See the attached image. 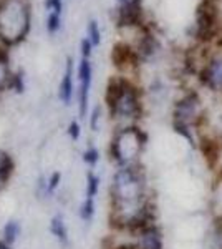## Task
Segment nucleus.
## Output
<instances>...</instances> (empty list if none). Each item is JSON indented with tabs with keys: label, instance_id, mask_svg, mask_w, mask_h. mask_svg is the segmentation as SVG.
<instances>
[{
	"label": "nucleus",
	"instance_id": "nucleus-16",
	"mask_svg": "<svg viewBox=\"0 0 222 249\" xmlns=\"http://www.w3.org/2000/svg\"><path fill=\"white\" fill-rule=\"evenodd\" d=\"M20 236V223L17 219H9L2 228V241H5L7 244L14 246L15 241Z\"/></svg>",
	"mask_w": 222,
	"mask_h": 249
},
{
	"label": "nucleus",
	"instance_id": "nucleus-29",
	"mask_svg": "<svg viewBox=\"0 0 222 249\" xmlns=\"http://www.w3.org/2000/svg\"><path fill=\"white\" fill-rule=\"evenodd\" d=\"M0 63H9V53L2 47H0Z\"/></svg>",
	"mask_w": 222,
	"mask_h": 249
},
{
	"label": "nucleus",
	"instance_id": "nucleus-31",
	"mask_svg": "<svg viewBox=\"0 0 222 249\" xmlns=\"http://www.w3.org/2000/svg\"><path fill=\"white\" fill-rule=\"evenodd\" d=\"M128 2H131V0H118L120 5H124V3H128Z\"/></svg>",
	"mask_w": 222,
	"mask_h": 249
},
{
	"label": "nucleus",
	"instance_id": "nucleus-14",
	"mask_svg": "<svg viewBox=\"0 0 222 249\" xmlns=\"http://www.w3.org/2000/svg\"><path fill=\"white\" fill-rule=\"evenodd\" d=\"M15 173V160L5 150H0V191L7 188Z\"/></svg>",
	"mask_w": 222,
	"mask_h": 249
},
{
	"label": "nucleus",
	"instance_id": "nucleus-12",
	"mask_svg": "<svg viewBox=\"0 0 222 249\" xmlns=\"http://www.w3.org/2000/svg\"><path fill=\"white\" fill-rule=\"evenodd\" d=\"M135 50L139 57V62H149V60H154L157 57V53L161 52V43H159V40L144 27V35L139 38L138 47H136Z\"/></svg>",
	"mask_w": 222,
	"mask_h": 249
},
{
	"label": "nucleus",
	"instance_id": "nucleus-25",
	"mask_svg": "<svg viewBox=\"0 0 222 249\" xmlns=\"http://www.w3.org/2000/svg\"><path fill=\"white\" fill-rule=\"evenodd\" d=\"M47 29H48V32L50 34H55L56 30L60 29V15L58 14H51L50 17H48V20H47Z\"/></svg>",
	"mask_w": 222,
	"mask_h": 249
},
{
	"label": "nucleus",
	"instance_id": "nucleus-3",
	"mask_svg": "<svg viewBox=\"0 0 222 249\" xmlns=\"http://www.w3.org/2000/svg\"><path fill=\"white\" fill-rule=\"evenodd\" d=\"M205 108L203 96L196 90H188L174 102L171 111V124L181 138H184L191 146L199 143L197 133L201 124L205 122Z\"/></svg>",
	"mask_w": 222,
	"mask_h": 249
},
{
	"label": "nucleus",
	"instance_id": "nucleus-28",
	"mask_svg": "<svg viewBox=\"0 0 222 249\" xmlns=\"http://www.w3.org/2000/svg\"><path fill=\"white\" fill-rule=\"evenodd\" d=\"M45 9H53L55 14H62V0H45Z\"/></svg>",
	"mask_w": 222,
	"mask_h": 249
},
{
	"label": "nucleus",
	"instance_id": "nucleus-8",
	"mask_svg": "<svg viewBox=\"0 0 222 249\" xmlns=\"http://www.w3.org/2000/svg\"><path fill=\"white\" fill-rule=\"evenodd\" d=\"M131 236V244L135 249H166L163 228L156 223L146 224L141 230L135 231Z\"/></svg>",
	"mask_w": 222,
	"mask_h": 249
},
{
	"label": "nucleus",
	"instance_id": "nucleus-19",
	"mask_svg": "<svg viewBox=\"0 0 222 249\" xmlns=\"http://www.w3.org/2000/svg\"><path fill=\"white\" fill-rule=\"evenodd\" d=\"M83 163H86L90 168H95L96 164H98L100 161V151L96 146H93V144H90V146L86 148V150L83 151Z\"/></svg>",
	"mask_w": 222,
	"mask_h": 249
},
{
	"label": "nucleus",
	"instance_id": "nucleus-9",
	"mask_svg": "<svg viewBox=\"0 0 222 249\" xmlns=\"http://www.w3.org/2000/svg\"><path fill=\"white\" fill-rule=\"evenodd\" d=\"M91 63L88 58H82L78 67V113L80 118H85L88 111V98H90V88H91Z\"/></svg>",
	"mask_w": 222,
	"mask_h": 249
},
{
	"label": "nucleus",
	"instance_id": "nucleus-27",
	"mask_svg": "<svg viewBox=\"0 0 222 249\" xmlns=\"http://www.w3.org/2000/svg\"><path fill=\"white\" fill-rule=\"evenodd\" d=\"M91 47H93V43L90 42V38H83L82 40V43H80V48H82V57L83 58H90Z\"/></svg>",
	"mask_w": 222,
	"mask_h": 249
},
{
	"label": "nucleus",
	"instance_id": "nucleus-22",
	"mask_svg": "<svg viewBox=\"0 0 222 249\" xmlns=\"http://www.w3.org/2000/svg\"><path fill=\"white\" fill-rule=\"evenodd\" d=\"M100 120H102V107L96 105L91 110V116H90V128H91V131H98Z\"/></svg>",
	"mask_w": 222,
	"mask_h": 249
},
{
	"label": "nucleus",
	"instance_id": "nucleus-18",
	"mask_svg": "<svg viewBox=\"0 0 222 249\" xmlns=\"http://www.w3.org/2000/svg\"><path fill=\"white\" fill-rule=\"evenodd\" d=\"M95 213H96V203H95V198H86L80 204V218L85 223H90V221L95 218Z\"/></svg>",
	"mask_w": 222,
	"mask_h": 249
},
{
	"label": "nucleus",
	"instance_id": "nucleus-21",
	"mask_svg": "<svg viewBox=\"0 0 222 249\" xmlns=\"http://www.w3.org/2000/svg\"><path fill=\"white\" fill-rule=\"evenodd\" d=\"M47 181H48V193H50V196H53L55 191L58 190L60 181H62V173H60V171H53L47 178Z\"/></svg>",
	"mask_w": 222,
	"mask_h": 249
},
{
	"label": "nucleus",
	"instance_id": "nucleus-20",
	"mask_svg": "<svg viewBox=\"0 0 222 249\" xmlns=\"http://www.w3.org/2000/svg\"><path fill=\"white\" fill-rule=\"evenodd\" d=\"M88 37H90V42L93 45H100V42H102V34H100L98 23H96L95 20H91V22L88 23Z\"/></svg>",
	"mask_w": 222,
	"mask_h": 249
},
{
	"label": "nucleus",
	"instance_id": "nucleus-10",
	"mask_svg": "<svg viewBox=\"0 0 222 249\" xmlns=\"http://www.w3.org/2000/svg\"><path fill=\"white\" fill-rule=\"evenodd\" d=\"M111 62H113V65L118 68V70L128 71V70H135V68H138L139 57L133 47H130L124 42H118L111 50Z\"/></svg>",
	"mask_w": 222,
	"mask_h": 249
},
{
	"label": "nucleus",
	"instance_id": "nucleus-6",
	"mask_svg": "<svg viewBox=\"0 0 222 249\" xmlns=\"http://www.w3.org/2000/svg\"><path fill=\"white\" fill-rule=\"evenodd\" d=\"M219 34V5L217 0H203L197 5L194 22V38L209 43Z\"/></svg>",
	"mask_w": 222,
	"mask_h": 249
},
{
	"label": "nucleus",
	"instance_id": "nucleus-17",
	"mask_svg": "<svg viewBox=\"0 0 222 249\" xmlns=\"http://www.w3.org/2000/svg\"><path fill=\"white\" fill-rule=\"evenodd\" d=\"M100 184H102V178L90 170L86 173V190H85V196L86 198H96L100 191Z\"/></svg>",
	"mask_w": 222,
	"mask_h": 249
},
{
	"label": "nucleus",
	"instance_id": "nucleus-24",
	"mask_svg": "<svg viewBox=\"0 0 222 249\" xmlns=\"http://www.w3.org/2000/svg\"><path fill=\"white\" fill-rule=\"evenodd\" d=\"M37 196L40 199L50 198V193H48V181L45 176H40L37 181Z\"/></svg>",
	"mask_w": 222,
	"mask_h": 249
},
{
	"label": "nucleus",
	"instance_id": "nucleus-26",
	"mask_svg": "<svg viewBox=\"0 0 222 249\" xmlns=\"http://www.w3.org/2000/svg\"><path fill=\"white\" fill-rule=\"evenodd\" d=\"M80 135H82V126H80L78 122H71L68 124V136H70L73 142L80 138Z\"/></svg>",
	"mask_w": 222,
	"mask_h": 249
},
{
	"label": "nucleus",
	"instance_id": "nucleus-4",
	"mask_svg": "<svg viewBox=\"0 0 222 249\" xmlns=\"http://www.w3.org/2000/svg\"><path fill=\"white\" fill-rule=\"evenodd\" d=\"M148 144V133L138 124L116 128L108 144V156L116 168L141 163V155Z\"/></svg>",
	"mask_w": 222,
	"mask_h": 249
},
{
	"label": "nucleus",
	"instance_id": "nucleus-5",
	"mask_svg": "<svg viewBox=\"0 0 222 249\" xmlns=\"http://www.w3.org/2000/svg\"><path fill=\"white\" fill-rule=\"evenodd\" d=\"M30 32V7L27 0H3L0 3V40L7 47L17 45Z\"/></svg>",
	"mask_w": 222,
	"mask_h": 249
},
{
	"label": "nucleus",
	"instance_id": "nucleus-30",
	"mask_svg": "<svg viewBox=\"0 0 222 249\" xmlns=\"http://www.w3.org/2000/svg\"><path fill=\"white\" fill-rule=\"evenodd\" d=\"M0 249H12V246H10V244H7L5 241L0 239Z\"/></svg>",
	"mask_w": 222,
	"mask_h": 249
},
{
	"label": "nucleus",
	"instance_id": "nucleus-13",
	"mask_svg": "<svg viewBox=\"0 0 222 249\" xmlns=\"http://www.w3.org/2000/svg\"><path fill=\"white\" fill-rule=\"evenodd\" d=\"M73 62L71 58H67V68H65V75L62 78V83L58 87V98L62 100L65 105H70L71 96H73Z\"/></svg>",
	"mask_w": 222,
	"mask_h": 249
},
{
	"label": "nucleus",
	"instance_id": "nucleus-11",
	"mask_svg": "<svg viewBox=\"0 0 222 249\" xmlns=\"http://www.w3.org/2000/svg\"><path fill=\"white\" fill-rule=\"evenodd\" d=\"M116 22H118V27L143 25V0H131L124 5H120Z\"/></svg>",
	"mask_w": 222,
	"mask_h": 249
},
{
	"label": "nucleus",
	"instance_id": "nucleus-15",
	"mask_svg": "<svg viewBox=\"0 0 222 249\" xmlns=\"http://www.w3.org/2000/svg\"><path fill=\"white\" fill-rule=\"evenodd\" d=\"M50 232L55 236V239L58 241L63 246H68L70 244V238H68V228L65 223V218L63 214H55L50 221Z\"/></svg>",
	"mask_w": 222,
	"mask_h": 249
},
{
	"label": "nucleus",
	"instance_id": "nucleus-7",
	"mask_svg": "<svg viewBox=\"0 0 222 249\" xmlns=\"http://www.w3.org/2000/svg\"><path fill=\"white\" fill-rule=\"evenodd\" d=\"M196 77L201 87H204L207 91L222 95V55H214L204 60Z\"/></svg>",
	"mask_w": 222,
	"mask_h": 249
},
{
	"label": "nucleus",
	"instance_id": "nucleus-2",
	"mask_svg": "<svg viewBox=\"0 0 222 249\" xmlns=\"http://www.w3.org/2000/svg\"><path fill=\"white\" fill-rule=\"evenodd\" d=\"M104 103L110 116L121 123V126L136 124L144 115L143 93L126 77H111L108 80Z\"/></svg>",
	"mask_w": 222,
	"mask_h": 249
},
{
	"label": "nucleus",
	"instance_id": "nucleus-1",
	"mask_svg": "<svg viewBox=\"0 0 222 249\" xmlns=\"http://www.w3.org/2000/svg\"><path fill=\"white\" fill-rule=\"evenodd\" d=\"M157 211L143 163L116 168L110 183V226L133 234L156 223Z\"/></svg>",
	"mask_w": 222,
	"mask_h": 249
},
{
	"label": "nucleus",
	"instance_id": "nucleus-23",
	"mask_svg": "<svg viewBox=\"0 0 222 249\" xmlns=\"http://www.w3.org/2000/svg\"><path fill=\"white\" fill-rule=\"evenodd\" d=\"M10 90L17 91V93H22L25 90V83H23V77L22 73H14L12 75V80H10Z\"/></svg>",
	"mask_w": 222,
	"mask_h": 249
}]
</instances>
